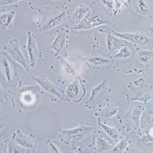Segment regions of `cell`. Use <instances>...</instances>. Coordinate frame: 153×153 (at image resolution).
I'll return each mask as SVG.
<instances>
[{
  "mask_svg": "<svg viewBox=\"0 0 153 153\" xmlns=\"http://www.w3.org/2000/svg\"><path fill=\"white\" fill-rule=\"evenodd\" d=\"M1 153H27L24 149L17 145L12 139L5 138L4 139V143H1Z\"/></svg>",
  "mask_w": 153,
  "mask_h": 153,
  "instance_id": "cell-24",
  "label": "cell"
},
{
  "mask_svg": "<svg viewBox=\"0 0 153 153\" xmlns=\"http://www.w3.org/2000/svg\"><path fill=\"white\" fill-rule=\"evenodd\" d=\"M131 56L132 52L131 51V49L128 47V45L125 44L119 49L118 52L116 55L112 56L114 61L115 60L116 63L114 68L117 67L122 62H125L126 60L130 59L131 57Z\"/></svg>",
  "mask_w": 153,
  "mask_h": 153,
  "instance_id": "cell-26",
  "label": "cell"
},
{
  "mask_svg": "<svg viewBox=\"0 0 153 153\" xmlns=\"http://www.w3.org/2000/svg\"><path fill=\"white\" fill-rule=\"evenodd\" d=\"M99 32L100 33H96L94 36L96 45L110 55L116 50H119L125 44L124 40L105 30L100 29Z\"/></svg>",
  "mask_w": 153,
  "mask_h": 153,
  "instance_id": "cell-10",
  "label": "cell"
},
{
  "mask_svg": "<svg viewBox=\"0 0 153 153\" xmlns=\"http://www.w3.org/2000/svg\"><path fill=\"white\" fill-rule=\"evenodd\" d=\"M112 149L111 143L103 138L101 135L97 138L95 147L94 148V152L97 153L109 152Z\"/></svg>",
  "mask_w": 153,
  "mask_h": 153,
  "instance_id": "cell-29",
  "label": "cell"
},
{
  "mask_svg": "<svg viewBox=\"0 0 153 153\" xmlns=\"http://www.w3.org/2000/svg\"><path fill=\"white\" fill-rule=\"evenodd\" d=\"M143 76L146 82L152 86L153 90V64L143 72Z\"/></svg>",
  "mask_w": 153,
  "mask_h": 153,
  "instance_id": "cell-34",
  "label": "cell"
},
{
  "mask_svg": "<svg viewBox=\"0 0 153 153\" xmlns=\"http://www.w3.org/2000/svg\"><path fill=\"white\" fill-rule=\"evenodd\" d=\"M127 88L128 92L126 95V100L128 105L134 102H140L147 105L153 97V87L144 78H140L134 83L130 82Z\"/></svg>",
  "mask_w": 153,
  "mask_h": 153,
  "instance_id": "cell-7",
  "label": "cell"
},
{
  "mask_svg": "<svg viewBox=\"0 0 153 153\" xmlns=\"http://www.w3.org/2000/svg\"><path fill=\"white\" fill-rule=\"evenodd\" d=\"M132 6L135 10L139 14L146 16L149 13V9L145 0H134Z\"/></svg>",
  "mask_w": 153,
  "mask_h": 153,
  "instance_id": "cell-31",
  "label": "cell"
},
{
  "mask_svg": "<svg viewBox=\"0 0 153 153\" xmlns=\"http://www.w3.org/2000/svg\"><path fill=\"white\" fill-rule=\"evenodd\" d=\"M46 149L45 153H62L59 147V145L56 141H52L48 140L45 141Z\"/></svg>",
  "mask_w": 153,
  "mask_h": 153,
  "instance_id": "cell-33",
  "label": "cell"
},
{
  "mask_svg": "<svg viewBox=\"0 0 153 153\" xmlns=\"http://www.w3.org/2000/svg\"><path fill=\"white\" fill-rule=\"evenodd\" d=\"M12 139L17 145L24 149L27 153L35 152L37 148V140L35 135L30 134L29 135H24L18 129L12 136Z\"/></svg>",
  "mask_w": 153,
  "mask_h": 153,
  "instance_id": "cell-18",
  "label": "cell"
},
{
  "mask_svg": "<svg viewBox=\"0 0 153 153\" xmlns=\"http://www.w3.org/2000/svg\"><path fill=\"white\" fill-rule=\"evenodd\" d=\"M74 0H29L28 5L32 10L42 13L44 11L65 7Z\"/></svg>",
  "mask_w": 153,
  "mask_h": 153,
  "instance_id": "cell-17",
  "label": "cell"
},
{
  "mask_svg": "<svg viewBox=\"0 0 153 153\" xmlns=\"http://www.w3.org/2000/svg\"><path fill=\"white\" fill-rule=\"evenodd\" d=\"M82 62V59L75 55L67 57L57 56L50 68L56 74L58 83L68 84L76 79L84 80L81 76Z\"/></svg>",
  "mask_w": 153,
  "mask_h": 153,
  "instance_id": "cell-4",
  "label": "cell"
},
{
  "mask_svg": "<svg viewBox=\"0 0 153 153\" xmlns=\"http://www.w3.org/2000/svg\"><path fill=\"white\" fill-rule=\"evenodd\" d=\"M21 1H25L28 2L29 0H0L1 13H2L7 7H18V4Z\"/></svg>",
  "mask_w": 153,
  "mask_h": 153,
  "instance_id": "cell-32",
  "label": "cell"
},
{
  "mask_svg": "<svg viewBox=\"0 0 153 153\" xmlns=\"http://www.w3.org/2000/svg\"><path fill=\"white\" fill-rule=\"evenodd\" d=\"M17 63L9 56L6 52H0V69L1 76L5 82L12 84L17 80L18 76Z\"/></svg>",
  "mask_w": 153,
  "mask_h": 153,
  "instance_id": "cell-12",
  "label": "cell"
},
{
  "mask_svg": "<svg viewBox=\"0 0 153 153\" xmlns=\"http://www.w3.org/2000/svg\"><path fill=\"white\" fill-rule=\"evenodd\" d=\"M69 33V30L65 27L61 28L57 32L56 37L49 47L55 51V57H67L68 56Z\"/></svg>",
  "mask_w": 153,
  "mask_h": 153,
  "instance_id": "cell-14",
  "label": "cell"
},
{
  "mask_svg": "<svg viewBox=\"0 0 153 153\" xmlns=\"http://www.w3.org/2000/svg\"><path fill=\"white\" fill-rule=\"evenodd\" d=\"M85 82V80L76 79L67 84L65 91L66 102L79 103L83 100L86 94V90L84 85Z\"/></svg>",
  "mask_w": 153,
  "mask_h": 153,
  "instance_id": "cell-15",
  "label": "cell"
},
{
  "mask_svg": "<svg viewBox=\"0 0 153 153\" xmlns=\"http://www.w3.org/2000/svg\"><path fill=\"white\" fill-rule=\"evenodd\" d=\"M7 91L12 107L16 108L20 114L35 108L42 94L39 84L22 82L19 78Z\"/></svg>",
  "mask_w": 153,
  "mask_h": 153,
  "instance_id": "cell-1",
  "label": "cell"
},
{
  "mask_svg": "<svg viewBox=\"0 0 153 153\" xmlns=\"http://www.w3.org/2000/svg\"><path fill=\"white\" fill-rule=\"evenodd\" d=\"M27 37V42L24 46V48L27 55L29 56L30 67L33 68L36 65L37 59L42 57V53L37 48V38L35 35L30 31H28Z\"/></svg>",
  "mask_w": 153,
  "mask_h": 153,
  "instance_id": "cell-19",
  "label": "cell"
},
{
  "mask_svg": "<svg viewBox=\"0 0 153 153\" xmlns=\"http://www.w3.org/2000/svg\"><path fill=\"white\" fill-rule=\"evenodd\" d=\"M151 103H152V105H153V99H152V102H151Z\"/></svg>",
  "mask_w": 153,
  "mask_h": 153,
  "instance_id": "cell-36",
  "label": "cell"
},
{
  "mask_svg": "<svg viewBox=\"0 0 153 153\" xmlns=\"http://www.w3.org/2000/svg\"><path fill=\"white\" fill-rule=\"evenodd\" d=\"M97 123L99 135L111 144L118 143L123 138L120 134V129L118 127H111L100 121H97Z\"/></svg>",
  "mask_w": 153,
  "mask_h": 153,
  "instance_id": "cell-20",
  "label": "cell"
},
{
  "mask_svg": "<svg viewBox=\"0 0 153 153\" xmlns=\"http://www.w3.org/2000/svg\"><path fill=\"white\" fill-rule=\"evenodd\" d=\"M90 7L91 12L83 21L71 27L74 33L89 38L100 26L114 22L111 13L102 4L93 1L91 3Z\"/></svg>",
  "mask_w": 153,
  "mask_h": 153,
  "instance_id": "cell-3",
  "label": "cell"
},
{
  "mask_svg": "<svg viewBox=\"0 0 153 153\" xmlns=\"http://www.w3.org/2000/svg\"><path fill=\"white\" fill-rule=\"evenodd\" d=\"M131 140L130 139V137L127 135L126 137H123L120 139L117 144L114 146L110 151L112 153H122L128 152L129 150L128 146L131 144Z\"/></svg>",
  "mask_w": 153,
  "mask_h": 153,
  "instance_id": "cell-30",
  "label": "cell"
},
{
  "mask_svg": "<svg viewBox=\"0 0 153 153\" xmlns=\"http://www.w3.org/2000/svg\"><path fill=\"white\" fill-rule=\"evenodd\" d=\"M153 60V50L139 49L137 52L136 65H147Z\"/></svg>",
  "mask_w": 153,
  "mask_h": 153,
  "instance_id": "cell-25",
  "label": "cell"
},
{
  "mask_svg": "<svg viewBox=\"0 0 153 153\" xmlns=\"http://www.w3.org/2000/svg\"><path fill=\"white\" fill-rule=\"evenodd\" d=\"M41 14L42 17L38 27L42 35L56 34L59 29L67 27V22L70 17L67 7L46 10Z\"/></svg>",
  "mask_w": 153,
  "mask_h": 153,
  "instance_id": "cell-5",
  "label": "cell"
},
{
  "mask_svg": "<svg viewBox=\"0 0 153 153\" xmlns=\"http://www.w3.org/2000/svg\"><path fill=\"white\" fill-rule=\"evenodd\" d=\"M32 78L40 87L42 94L47 95L52 102H57L58 99L66 102L65 91L63 90L56 84L51 82L45 74H41L37 76H33Z\"/></svg>",
  "mask_w": 153,
  "mask_h": 153,
  "instance_id": "cell-11",
  "label": "cell"
},
{
  "mask_svg": "<svg viewBox=\"0 0 153 153\" xmlns=\"http://www.w3.org/2000/svg\"><path fill=\"white\" fill-rule=\"evenodd\" d=\"M112 88L109 87L107 80L97 84L91 90L90 98L85 102V107L90 110H93L96 107L102 108L105 102L110 99Z\"/></svg>",
  "mask_w": 153,
  "mask_h": 153,
  "instance_id": "cell-9",
  "label": "cell"
},
{
  "mask_svg": "<svg viewBox=\"0 0 153 153\" xmlns=\"http://www.w3.org/2000/svg\"><path fill=\"white\" fill-rule=\"evenodd\" d=\"M119 38L129 42L130 43L141 48H152L153 47V38L145 33H120L111 29H105Z\"/></svg>",
  "mask_w": 153,
  "mask_h": 153,
  "instance_id": "cell-13",
  "label": "cell"
},
{
  "mask_svg": "<svg viewBox=\"0 0 153 153\" xmlns=\"http://www.w3.org/2000/svg\"><path fill=\"white\" fill-rule=\"evenodd\" d=\"M130 105V108L127 112L123 115H118L117 119L123 128L127 132L134 129L138 136H141L140 117L145 110L146 105L140 102H134Z\"/></svg>",
  "mask_w": 153,
  "mask_h": 153,
  "instance_id": "cell-6",
  "label": "cell"
},
{
  "mask_svg": "<svg viewBox=\"0 0 153 153\" xmlns=\"http://www.w3.org/2000/svg\"><path fill=\"white\" fill-rule=\"evenodd\" d=\"M15 18V12L10 11L7 13H1L0 16V29L7 30L13 27Z\"/></svg>",
  "mask_w": 153,
  "mask_h": 153,
  "instance_id": "cell-27",
  "label": "cell"
},
{
  "mask_svg": "<svg viewBox=\"0 0 153 153\" xmlns=\"http://www.w3.org/2000/svg\"><path fill=\"white\" fill-rule=\"evenodd\" d=\"M135 145L143 153H153V137L148 133L137 138Z\"/></svg>",
  "mask_w": 153,
  "mask_h": 153,
  "instance_id": "cell-22",
  "label": "cell"
},
{
  "mask_svg": "<svg viewBox=\"0 0 153 153\" xmlns=\"http://www.w3.org/2000/svg\"><path fill=\"white\" fill-rule=\"evenodd\" d=\"M91 9L85 5L82 4L76 8L72 14L73 20L75 22V24H78L90 14Z\"/></svg>",
  "mask_w": 153,
  "mask_h": 153,
  "instance_id": "cell-28",
  "label": "cell"
},
{
  "mask_svg": "<svg viewBox=\"0 0 153 153\" xmlns=\"http://www.w3.org/2000/svg\"><path fill=\"white\" fill-rule=\"evenodd\" d=\"M140 127L145 131L153 127V106L151 103L146 105L145 110L141 115Z\"/></svg>",
  "mask_w": 153,
  "mask_h": 153,
  "instance_id": "cell-23",
  "label": "cell"
},
{
  "mask_svg": "<svg viewBox=\"0 0 153 153\" xmlns=\"http://www.w3.org/2000/svg\"><path fill=\"white\" fill-rule=\"evenodd\" d=\"M4 49L5 52L7 53L16 63L21 65L27 72L30 73L29 61L24 56L17 39H13L10 41L7 44L4 45Z\"/></svg>",
  "mask_w": 153,
  "mask_h": 153,
  "instance_id": "cell-16",
  "label": "cell"
},
{
  "mask_svg": "<svg viewBox=\"0 0 153 153\" xmlns=\"http://www.w3.org/2000/svg\"><path fill=\"white\" fill-rule=\"evenodd\" d=\"M119 111V106L115 104H108L104 108H99V111L95 113L97 121L105 124L111 121L117 115Z\"/></svg>",
  "mask_w": 153,
  "mask_h": 153,
  "instance_id": "cell-21",
  "label": "cell"
},
{
  "mask_svg": "<svg viewBox=\"0 0 153 153\" xmlns=\"http://www.w3.org/2000/svg\"><path fill=\"white\" fill-rule=\"evenodd\" d=\"M58 138L63 144L70 146L72 151L81 153L86 148H91L96 143L97 127L93 123L81 122L70 130L59 131Z\"/></svg>",
  "mask_w": 153,
  "mask_h": 153,
  "instance_id": "cell-2",
  "label": "cell"
},
{
  "mask_svg": "<svg viewBox=\"0 0 153 153\" xmlns=\"http://www.w3.org/2000/svg\"><path fill=\"white\" fill-rule=\"evenodd\" d=\"M82 60L89 69L92 70H108L114 63L112 56L96 44L93 45L90 54Z\"/></svg>",
  "mask_w": 153,
  "mask_h": 153,
  "instance_id": "cell-8",
  "label": "cell"
},
{
  "mask_svg": "<svg viewBox=\"0 0 153 153\" xmlns=\"http://www.w3.org/2000/svg\"><path fill=\"white\" fill-rule=\"evenodd\" d=\"M102 5L109 12L115 11V2L113 0H101Z\"/></svg>",
  "mask_w": 153,
  "mask_h": 153,
  "instance_id": "cell-35",
  "label": "cell"
}]
</instances>
